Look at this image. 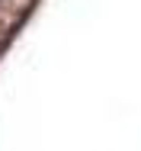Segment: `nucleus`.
Wrapping results in <instances>:
<instances>
[{
    "mask_svg": "<svg viewBox=\"0 0 141 151\" xmlns=\"http://www.w3.org/2000/svg\"><path fill=\"white\" fill-rule=\"evenodd\" d=\"M35 3L39 0H0V52L13 42V35L29 19Z\"/></svg>",
    "mask_w": 141,
    "mask_h": 151,
    "instance_id": "f257e3e1",
    "label": "nucleus"
}]
</instances>
